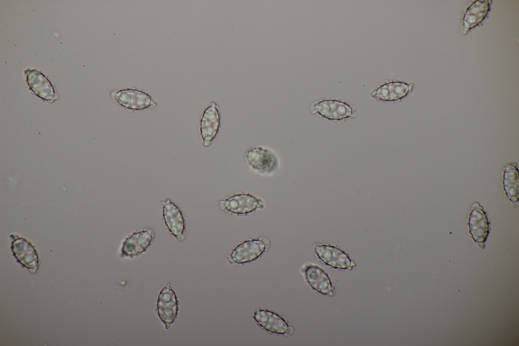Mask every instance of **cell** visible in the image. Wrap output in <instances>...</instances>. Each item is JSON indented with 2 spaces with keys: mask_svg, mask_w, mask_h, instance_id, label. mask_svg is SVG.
Returning <instances> with one entry per match:
<instances>
[{
  "mask_svg": "<svg viewBox=\"0 0 519 346\" xmlns=\"http://www.w3.org/2000/svg\"><path fill=\"white\" fill-rule=\"evenodd\" d=\"M503 186L508 198L512 202L518 200V172L514 164L506 165L503 176Z\"/></svg>",
  "mask_w": 519,
  "mask_h": 346,
  "instance_id": "cell-18",
  "label": "cell"
},
{
  "mask_svg": "<svg viewBox=\"0 0 519 346\" xmlns=\"http://www.w3.org/2000/svg\"><path fill=\"white\" fill-rule=\"evenodd\" d=\"M246 158L250 168L255 171L264 175L273 172L278 165V159L271 149L257 146L249 150Z\"/></svg>",
  "mask_w": 519,
  "mask_h": 346,
  "instance_id": "cell-3",
  "label": "cell"
},
{
  "mask_svg": "<svg viewBox=\"0 0 519 346\" xmlns=\"http://www.w3.org/2000/svg\"><path fill=\"white\" fill-rule=\"evenodd\" d=\"M312 114L330 120H341L354 118L357 115L355 108L346 102L337 99H323L314 102L311 106Z\"/></svg>",
  "mask_w": 519,
  "mask_h": 346,
  "instance_id": "cell-1",
  "label": "cell"
},
{
  "mask_svg": "<svg viewBox=\"0 0 519 346\" xmlns=\"http://www.w3.org/2000/svg\"><path fill=\"white\" fill-rule=\"evenodd\" d=\"M266 249L264 242L260 239L246 240L235 248L229 260L236 263H244L257 259Z\"/></svg>",
  "mask_w": 519,
  "mask_h": 346,
  "instance_id": "cell-12",
  "label": "cell"
},
{
  "mask_svg": "<svg viewBox=\"0 0 519 346\" xmlns=\"http://www.w3.org/2000/svg\"><path fill=\"white\" fill-rule=\"evenodd\" d=\"M491 1H476L467 9L463 19L462 31L467 34L479 25L486 18L490 10Z\"/></svg>",
  "mask_w": 519,
  "mask_h": 346,
  "instance_id": "cell-16",
  "label": "cell"
},
{
  "mask_svg": "<svg viewBox=\"0 0 519 346\" xmlns=\"http://www.w3.org/2000/svg\"><path fill=\"white\" fill-rule=\"evenodd\" d=\"M306 281L317 292L329 296H333L334 288L327 273L319 266L310 264L304 269Z\"/></svg>",
  "mask_w": 519,
  "mask_h": 346,
  "instance_id": "cell-13",
  "label": "cell"
},
{
  "mask_svg": "<svg viewBox=\"0 0 519 346\" xmlns=\"http://www.w3.org/2000/svg\"><path fill=\"white\" fill-rule=\"evenodd\" d=\"M157 310L160 319L165 324L166 329L169 328L170 325L174 322L178 310L177 297L169 283L160 293Z\"/></svg>",
  "mask_w": 519,
  "mask_h": 346,
  "instance_id": "cell-5",
  "label": "cell"
},
{
  "mask_svg": "<svg viewBox=\"0 0 519 346\" xmlns=\"http://www.w3.org/2000/svg\"><path fill=\"white\" fill-rule=\"evenodd\" d=\"M13 251L20 263L28 268H33L38 263L37 255L32 246L23 238H18L13 243Z\"/></svg>",
  "mask_w": 519,
  "mask_h": 346,
  "instance_id": "cell-17",
  "label": "cell"
},
{
  "mask_svg": "<svg viewBox=\"0 0 519 346\" xmlns=\"http://www.w3.org/2000/svg\"><path fill=\"white\" fill-rule=\"evenodd\" d=\"M163 204L164 222L169 231L178 240L184 239V219L180 209L169 198L162 201Z\"/></svg>",
  "mask_w": 519,
  "mask_h": 346,
  "instance_id": "cell-11",
  "label": "cell"
},
{
  "mask_svg": "<svg viewBox=\"0 0 519 346\" xmlns=\"http://www.w3.org/2000/svg\"><path fill=\"white\" fill-rule=\"evenodd\" d=\"M25 74L29 89L37 96L51 102L57 99L53 84L43 73L35 69L27 68Z\"/></svg>",
  "mask_w": 519,
  "mask_h": 346,
  "instance_id": "cell-8",
  "label": "cell"
},
{
  "mask_svg": "<svg viewBox=\"0 0 519 346\" xmlns=\"http://www.w3.org/2000/svg\"><path fill=\"white\" fill-rule=\"evenodd\" d=\"M314 251L320 260L334 268L352 270L356 265L348 254L335 246L315 244Z\"/></svg>",
  "mask_w": 519,
  "mask_h": 346,
  "instance_id": "cell-4",
  "label": "cell"
},
{
  "mask_svg": "<svg viewBox=\"0 0 519 346\" xmlns=\"http://www.w3.org/2000/svg\"><path fill=\"white\" fill-rule=\"evenodd\" d=\"M111 95L120 106L132 112L157 106L150 95L135 88L115 90Z\"/></svg>",
  "mask_w": 519,
  "mask_h": 346,
  "instance_id": "cell-2",
  "label": "cell"
},
{
  "mask_svg": "<svg viewBox=\"0 0 519 346\" xmlns=\"http://www.w3.org/2000/svg\"><path fill=\"white\" fill-rule=\"evenodd\" d=\"M413 83L408 84L401 81H390L379 86L370 94L378 100L395 101L405 97L412 91Z\"/></svg>",
  "mask_w": 519,
  "mask_h": 346,
  "instance_id": "cell-10",
  "label": "cell"
},
{
  "mask_svg": "<svg viewBox=\"0 0 519 346\" xmlns=\"http://www.w3.org/2000/svg\"><path fill=\"white\" fill-rule=\"evenodd\" d=\"M153 239L152 230L134 232L124 240L121 248L122 257H134L145 252Z\"/></svg>",
  "mask_w": 519,
  "mask_h": 346,
  "instance_id": "cell-9",
  "label": "cell"
},
{
  "mask_svg": "<svg viewBox=\"0 0 519 346\" xmlns=\"http://www.w3.org/2000/svg\"><path fill=\"white\" fill-rule=\"evenodd\" d=\"M220 122V115L218 105L212 101L204 110L200 119V130L203 145L208 147L217 134Z\"/></svg>",
  "mask_w": 519,
  "mask_h": 346,
  "instance_id": "cell-6",
  "label": "cell"
},
{
  "mask_svg": "<svg viewBox=\"0 0 519 346\" xmlns=\"http://www.w3.org/2000/svg\"><path fill=\"white\" fill-rule=\"evenodd\" d=\"M224 209L238 215L247 214L263 205L256 197L249 194H239L233 195L225 200L221 201Z\"/></svg>",
  "mask_w": 519,
  "mask_h": 346,
  "instance_id": "cell-15",
  "label": "cell"
},
{
  "mask_svg": "<svg viewBox=\"0 0 519 346\" xmlns=\"http://www.w3.org/2000/svg\"><path fill=\"white\" fill-rule=\"evenodd\" d=\"M253 317L260 326L272 333L286 334L289 327L283 318L268 310L257 307L253 312Z\"/></svg>",
  "mask_w": 519,
  "mask_h": 346,
  "instance_id": "cell-14",
  "label": "cell"
},
{
  "mask_svg": "<svg viewBox=\"0 0 519 346\" xmlns=\"http://www.w3.org/2000/svg\"><path fill=\"white\" fill-rule=\"evenodd\" d=\"M490 224L482 206L478 202L474 203L469 216V227L473 240L481 248H484L490 230Z\"/></svg>",
  "mask_w": 519,
  "mask_h": 346,
  "instance_id": "cell-7",
  "label": "cell"
}]
</instances>
